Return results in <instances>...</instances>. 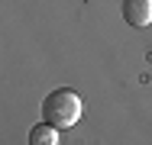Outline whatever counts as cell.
Instances as JSON below:
<instances>
[{
	"label": "cell",
	"instance_id": "7a4b0ae2",
	"mask_svg": "<svg viewBox=\"0 0 152 145\" xmlns=\"http://www.w3.org/2000/svg\"><path fill=\"white\" fill-rule=\"evenodd\" d=\"M123 20L136 29L149 26L152 23V0H123Z\"/></svg>",
	"mask_w": 152,
	"mask_h": 145
},
{
	"label": "cell",
	"instance_id": "3957f363",
	"mask_svg": "<svg viewBox=\"0 0 152 145\" xmlns=\"http://www.w3.org/2000/svg\"><path fill=\"white\" fill-rule=\"evenodd\" d=\"M58 132L61 129H55L52 123H39V126H32L29 129V145H58Z\"/></svg>",
	"mask_w": 152,
	"mask_h": 145
},
{
	"label": "cell",
	"instance_id": "6da1fadb",
	"mask_svg": "<svg viewBox=\"0 0 152 145\" xmlns=\"http://www.w3.org/2000/svg\"><path fill=\"white\" fill-rule=\"evenodd\" d=\"M81 110H84V107H81V97H78L71 87H58V90H52V94L42 100V119L52 123L55 129L78 126Z\"/></svg>",
	"mask_w": 152,
	"mask_h": 145
}]
</instances>
